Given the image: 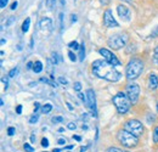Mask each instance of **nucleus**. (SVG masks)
<instances>
[{"mask_svg": "<svg viewBox=\"0 0 158 152\" xmlns=\"http://www.w3.org/2000/svg\"><path fill=\"white\" fill-rule=\"evenodd\" d=\"M99 53L101 56H103V60H106V61L110 62L111 65H113V66H120V61L117 58V56H116L112 51H110V50L102 48V49L99 50Z\"/></svg>", "mask_w": 158, "mask_h": 152, "instance_id": "1a4fd4ad", "label": "nucleus"}, {"mask_svg": "<svg viewBox=\"0 0 158 152\" xmlns=\"http://www.w3.org/2000/svg\"><path fill=\"white\" fill-rule=\"evenodd\" d=\"M68 48L71 49V50H78L79 48H80V45L78 44V41H71L69 44H68Z\"/></svg>", "mask_w": 158, "mask_h": 152, "instance_id": "a211bd4d", "label": "nucleus"}, {"mask_svg": "<svg viewBox=\"0 0 158 152\" xmlns=\"http://www.w3.org/2000/svg\"><path fill=\"white\" fill-rule=\"evenodd\" d=\"M29 24H31V19L28 17V19H26V21L23 22V24H22V31L26 33V32H28V29H29Z\"/></svg>", "mask_w": 158, "mask_h": 152, "instance_id": "f3484780", "label": "nucleus"}, {"mask_svg": "<svg viewBox=\"0 0 158 152\" xmlns=\"http://www.w3.org/2000/svg\"><path fill=\"white\" fill-rule=\"evenodd\" d=\"M2 82H4V84H5V90L9 88V83H7V80L5 79V78H2Z\"/></svg>", "mask_w": 158, "mask_h": 152, "instance_id": "37998d69", "label": "nucleus"}, {"mask_svg": "<svg viewBox=\"0 0 158 152\" xmlns=\"http://www.w3.org/2000/svg\"><path fill=\"white\" fill-rule=\"evenodd\" d=\"M148 88L151 90H155L158 88V77L156 74H150L148 77Z\"/></svg>", "mask_w": 158, "mask_h": 152, "instance_id": "ddd939ff", "label": "nucleus"}, {"mask_svg": "<svg viewBox=\"0 0 158 152\" xmlns=\"http://www.w3.org/2000/svg\"><path fill=\"white\" fill-rule=\"evenodd\" d=\"M143 72V62L140 58H131L125 68V76L129 80H134Z\"/></svg>", "mask_w": 158, "mask_h": 152, "instance_id": "f03ea898", "label": "nucleus"}, {"mask_svg": "<svg viewBox=\"0 0 158 152\" xmlns=\"http://www.w3.org/2000/svg\"><path fill=\"white\" fill-rule=\"evenodd\" d=\"M103 24L107 28H114V27H118L119 26L118 22L113 17L111 10H106L105 11V14H103Z\"/></svg>", "mask_w": 158, "mask_h": 152, "instance_id": "9d476101", "label": "nucleus"}, {"mask_svg": "<svg viewBox=\"0 0 158 152\" xmlns=\"http://www.w3.org/2000/svg\"><path fill=\"white\" fill-rule=\"evenodd\" d=\"M50 144H49V140L46 139V137H43V140H41V146L43 147H48Z\"/></svg>", "mask_w": 158, "mask_h": 152, "instance_id": "cd10ccee", "label": "nucleus"}, {"mask_svg": "<svg viewBox=\"0 0 158 152\" xmlns=\"http://www.w3.org/2000/svg\"><path fill=\"white\" fill-rule=\"evenodd\" d=\"M17 73H19V68H12V70L9 72V77H10V78H14Z\"/></svg>", "mask_w": 158, "mask_h": 152, "instance_id": "b1692460", "label": "nucleus"}, {"mask_svg": "<svg viewBox=\"0 0 158 152\" xmlns=\"http://www.w3.org/2000/svg\"><path fill=\"white\" fill-rule=\"evenodd\" d=\"M51 122L55 123V124H56V123H62V122H63V117H61V116L52 117V118H51Z\"/></svg>", "mask_w": 158, "mask_h": 152, "instance_id": "aec40b11", "label": "nucleus"}, {"mask_svg": "<svg viewBox=\"0 0 158 152\" xmlns=\"http://www.w3.org/2000/svg\"><path fill=\"white\" fill-rule=\"evenodd\" d=\"M40 28H41V31L51 32L52 31V21L49 19V17H44V19L40 21Z\"/></svg>", "mask_w": 158, "mask_h": 152, "instance_id": "f8f14e48", "label": "nucleus"}, {"mask_svg": "<svg viewBox=\"0 0 158 152\" xmlns=\"http://www.w3.org/2000/svg\"><path fill=\"white\" fill-rule=\"evenodd\" d=\"M153 142L158 144V127H156L153 130Z\"/></svg>", "mask_w": 158, "mask_h": 152, "instance_id": "4be33fe9", "label": "nucleus"}, {"mask_svg": "<svg viewBox=\"0 0 158 152\" xmlns=\"http://www.w3.org/2000/svg\"><path fill=\"white\" fill-rule=\"evenodd\" d=\"M16 112H17V114L22 113V106H21V105H19V106H17V108H16Z\"/></svg>", "mask_w": 158, "mask_h": 152, "instance_id": "a19ab883", "label": "nucleus"}, {"mask_svg": "<svg viewBox=\"0 0 158 152\" xmlns=\"http://www.w3.org/2000/svg\"><path fill=\"white\" fill-rule=\"evenodd\" d=\"M38 119H39V116L35 113V114H33L31 118H29V123L31 124H34V123H37L38 122Z\"/></svg>", "mask_w": 158, "mask_h": 152, "instance_id": "412c9836", "label": "nucleus"}, {"mask_svg": "<svg viewBox=\"0 0 158 152\" xmlns=\"http://www.w3.org/2000/svg\"><path fill=\"white\" fill-rule=\"evenodd\" d=\"M51 110H52V105L51 103H45L41 107V112L43 113H49V112H51Z\"/></svg>", "mask_w": 158, "mask_h": 152, "instance_id": "dca6fc26", "label": "nucleus"}, {"mask_svg": "<svg viewBox=\"0 0 158 152\" xmlns=\"http://www.w3.org/2000/svg\"><path fill=\"white\" fill-rule=\"evenodd\" d=\"M106 152H129V151H123V150L117 149V147H110V149L106 150Z\"/></svg>", "mask_w": 158, "mask_h": 152, "instance_id": "393cba45", "label": "nucleus"}, {"mask_svg": "<svg viewBox=\"0 0 158 152\" xmlns=\"http://www.w3.org/2000/svg\"><path fill=\"white\" fill-rule=\"evenodd\" d=\"M23 149H24V151H26V152H33V151H34V149H33V147H32L29 144H27V142L23 145Z\"/></svg>", "mask_w": 158, "mask_h": 152, "instance_id": "5701e85b", "label": "nucleus"}, {"mask_svg": "<svg viewBox=\"0 0 158 152\" xmlns=\"http://www.w3.org/2000/svg\"><path fill=\"white\" fill-rule=\"evenodd\" d=\"M72 21H73V22H76V21H77V16H76V15H73V16H72Z\"/></svg>", "mask_w": 158, "mask_h": 152, "instance_id": "de8ad7c7", "label": "nucleus"}, {"mask_svg": "<svg viewBox=\"0 0 158 152\" xmlns=\"http://www.w3.org/2000/svg\"><path fill=\"white\" fill-rule=\"evenodd\" d=\"M7 134H9L10 136H12V135L15 134V128H12V127H10V128L7 129Z\"/></svg>", "mask_w": 158, "mask_h": 152, "instance_id": "f704fd0d", "label": "nucleus"}, {"mask_svg": "<svg viewBox=\"0 0 158 152\" xmlns=\"http://www.w3.org/2000/svg\"><path fill=\"white\" fill-rule=\"evenodd\" d=\"M5 43H6V40H5V39H1V45H4Z\"/></svg>", "mask_w": 158, "mask_h": 152, "instance_id": "8fccbe9b", "label": "nucleus"}, {"mask_svg": "<svg viewBox=\"0 0 158 152\" xmlns=\"http://www.w3.org/2000/svg\"><path fill=\"white\" fill-rule=\"evenodd\" d=\"M127 95L130 99L131 103L135 105L139 100V95H140V87L136 83H130L127 85Z\"/></svg>", "mask_w": 158, "mask_h": 152, "instance_id": "0eeeda50", "label": "nucleus"}, {"mask_svg": "<svg viewBox=\"0 0 158 152\" xmlns=\"http://www.w3.org/2000/svg\"><path fill=\"white\" fill-rule=\"evenodd\" d=\"M40 80L44 82V83H46V84H49V85H51V87H54V88L57 87V84H56L55 82H51V80H49V79H46V78H40Z\"/></svg>", "mask_w": 158, "mask_h": 152, "instance_id": "6ab92c4d", "label": "nucleus"}, {"mask_svg": "<svg viewBox=\"0 0 158 152\" xmlns=\"http://www.w3.org/2000/svg\"><path fill=\"white\" fill-rule=\"evenodd\" d=\"M67 106H68V108H69V110H73V106H72L69 102H67Z\"/></svg>", "mask_w": 158, "mask_h": 152, "instance_id": "49530a36", "label": "nucleus"}, {"mask_svg": "<svg viewBox=\"0 0 158 152\" xmlns=\"http://www.w3.org/2000/svg\"><path fill=\"white\" fill-rule=\"evenodd\" d=\"M124 130L134 134L135 136H140L143 134V125L138 119H129L124 123Z\"/></svg>", "mask_w": 158, "mask_h": 152, "instance_id": "39448f33", "label": "nucleus"}, {"mask_svg": "<svg viewBox=\"0 0 158 152\" xmlns=\"http://www.w3.org/2000/svg\"><path fill=\"white\" fill-rule=\"evenodd\" d=\"M112 101H113V105L116 106L118 113L124 114L130 110L131 101H130V99L128 97V95L125 93H118L117 95L113 96Z\"/></svg>", "mask_w": 158, "mask_h": 152, "instance_id": "7ed1b4c3", "label": "nucleus"}, {"mask_svg": "<svg viewBox=\"0 0 158 152\" xmlns=\"http://www.w3.org/2000/svg\"><path fill=\"white\" fill-rule=\"evenodd\" d=\"M33 71H34L35 73H40V72L43 71V63H41V61H35V62H34Z\"/></svg>", "mask_w": 158, "mask_h": 152, "instance_id": "4468645a", "label": "nucleus"}, {"mask_svg": "<svg viewBox=\"0 0 158 152\" xmlns=\"http://www.w3.org/2000/svg\"><path fill=\"white\" fill-rule=\"evenodd\" d=\"M84 57H85V45H84V43H81L80 48H79V60L84 61Z\"/></svg>", "mask_w": 158, "mask_h": 152, "instance_id": "2eb2a0df", "label": "nucleus"}, {"mask_svg": "<svg viewBox=\"0 0 158 152\" xmlns=\"http://www.w3.org/2000/svg\"><path fill=\"white\" fill-rule=\"evenodd\" d=\"M55 1H56V0H46V5H48V7L51 9V7L55 5Z\"/></svg>", "mask_w": 158, "mask_h": 152, "instance_id": "c756f323", "label": "nucleus"}, {"mask_svg": "<svg viewBox=\"0 0 158 152\" xmlns=\"http://www.w3.org/2000/svg\"><path fill=\"white\" fill-rule=\"evenodd\" d=\"M33 66H34L33 62H28V63H27V68H28V70H33Z\"/></svg>", "mask_w": 158, "mask_h": 152, "instance_id": "4c0bfd02", "label": "nucleus"}, {"mask_svg": "<svg viewBox=\"0 0 158 152\" xmlns=\"http://www.w3.org/2000/svg\"><path fill=\"white\" fill-rule=\"evenodd\" d=\"M100 1H101V4H102V5H105V6H106V5H108V4L111 2V0H100Z\"/></svg>", "mask_w": 158, "mask_h": 152, "instance_id": "58836bf2", "label": "nucleus"}, {"mask_svg": "<svg viewBox=\"0 0 158 152\" xmlns=\"http://www.w3.org/2000/svg\"><path fill=\"white\" fill-rule=\"evenodd\" d=\"M60 151H61L60 149H54V151H52V152H60Z\"/></svg>", "mask_w": 158, "mask_h": 152, "instance_id": "3c124183", "label": "nucleus"}, {"mask_svg": "<svg viewBox=\"0 0 158 152\" xmlns=\"http://www.w3.org/2000/svg\"><path fill=\"white\" fill-rule=\"evenodd\" d=\"M59 17H60V27H61V31H62L63 29V14L62 12H60Z\"/></svg>", "mask_w": 158, "mask_h": 152, "instance_id": "c85d7f7f", "label": "nucleus"}, {"mask_svg": "<svg viewBox=\"0 0 158 152\" xmlns=\"http://www.w3.org/2000/svg\"><path fill=\"white\" fill-rule=\"evenodd\" d=\"M73 139H76L77 141H80V140H81V137H80V136H78V135H74V136H73Z\"/></svg>", "mask_w": 158, "mask_h": 152, "instance_id": "c03bdc74", "label": "nucleus"}, {"mask_svg": "<svg viewBox=\"0 0 158 152\" xmlns=\"http://www.w3.org/2000/svg\"><path fill=\"white\" fill-rule=\"evenodd\" d=\"M7 2H9V0H0V7L1 9H5L6 5H7Z\"/></svg>", "mask_w": 158, "mask_h": 152, "instance_id": "473e14b6", "label": "nucleus"}, {"mask_svg": "<svg viewBox=\"0 0 158 152\" xmlns=\"http://www.w3.org/2000/svg\"><path fill=\"white\" fill-rule=\"evenodd\" d=\"M31 140L34 142V141H35V136H34V135H32V136H31Z\"/></svg>", "mask_w": 158, "mask_h": 152, "instance_id": "09e8293b", "label": "nucleus"}, {"mask_svg": "<svg viewBox=\"0 0 158 152\" xmlns=\"http://www.w3.org/2000/svg\"><path fill=\"white\" fill-rule=\"evenodd\" d=\"M74 90H76V91H80V90H81V84H80L79 82L74 83Z\"/></svg>", "mask_w": 158, "mask_h": 152, "instance_id": "2f4dec72", "label": "nucleus"}, {"mask_svg": "<svg viewBox=\"0 0 158 152\" xmlns=\"http://www.w3.org/2000/svg\"><path fill=\"white\" fill-rule=\"evenodd\" d=\"M91 68H93V73L95 76L101 78V79H105L107 82L116 83L122 77V74L116 70V67L113 65H111L110 62H107L106 60L94 61L91 65Z\"/></svg>", "mask_w": 158, "mask_h": 152, "instance_id": "f257e3e1", "label": "nucleus"}, {"mask_svg": "<svg viewBox=\"0 0 158 152\" xmlns=\"http://www.w3.org/2000/svg\"><path fill=\"white\" fill-rule=\"evenodd\" d=\"M17 6H19V2H17V1H14V2L11 4V10H16Z\"/></svg>", "mask_w": 158, "mask_h": 152, "instance_id": "c9c22d12", "label": "nucleus"}, {"mask_svg": "<svg viewBox=\"0 0 158 152\" xmlns=\"http://www.w3.org/2000/svg\"><path fill=\"white\" fill-rule=\"evenodd\" d=\"M153 60H155V62L158 65V46H156V49L153 51Z\"/></svg>", "mask_w": 158, "mask_h": 152, "instance_id": "bb28decb", "label": "nucleus"}, {"mask_svg": "<svg viewBox=\"0 0 158 152\" xmlns=\"http://www.w3.org/2000/svg\"><path fill=\"white\" fill-rule=\"evenodd\" d=\"M44 152H48V151H44Z\"/></svg>", "mask_w": 158, "mask_h": 152, "instance_id": "5fc2aeb1", "label": "nucleus"}, {"mask_svg": "<svg viewBox=\"0 0 158 152\" xmlns=\"http://www.w3.org/2000/svg\"><path fill=\"white\" fill-rule=\"evenodd\" d=\"M127 40H128L127 34H123V33H122V34H113V36H111V37L108 38L107 44H108V46H111L112 49L119 50V49H122V48L125 46Z\"/></svg>", "mask_w": 158, "mask_h": 152, "instance_id": "423d86ee", "label": "nucleus"}, {"mask_svg": "<svg viewBox=\"0 0 158 152\" xmlns=\"http://www.w3.org/2000/svg\"><path fill=\"white\" fill-rule=\"evenodd\" d=\"M157 111H158V103H157Z\"/></svg>", "mask_w": 158, "mask_h": 152, "instance_id": "864d4df0", "label": "nucleus"}, {"mask_svg": "<svg viewBox=\"0 0 158 152\" xmlns=\"http://www.w3.org/2000/svg\"><path fill=\"white\" fill-rule=\"evenodd\" d=\"M88 150V146H85V147H80V152H85Z\"/></svg>", "mask_w": 158, "mask_h": 152, "instance_id": "a18cd8bd", "label": "nucleus"}, {"mask_svg": "<svg viewBox=\"0 0 158 152\" xmlns=\"http://www.w3.org/2000/svg\"><path fill=\"white\" fill-rule=\"evenodd\" d=\"M68 56H69V60H71V61H73V62L77 60V56L74 55V53H73L72 50H69V51H68Z\"/></svg>", "mask_w": 158, "mask_h": 152, "instance_id": "a878e982", "label": "nucleus"}, {"mask_svg": "<svg viewBox=\"0 0 158 152\" xmlns=\"http://www.w3.org/2000/svg\"><path fill=\"white\" fill-rule=\"evenodd\" d=\"M57 144H59V145H64V144H66V140H64V139H59V140H57Z\"/></svg>", "mask_w": 158, "mask_h": 152, "instance_id": "ea45409f", "label": "nucleus"}, {"mask_svg": "<svg viewBox=\"0 0 158 152\" xmlns=\"http://www.w3.org/2000/svg\"><path fill=\"white\" fill-rule=\"evenodd\" d=\"M117 137H118V141L124 146V147H128V149H131V147H135L139 144V137L135 136L134 134L129 133L127 130H120L117 134Z\"/></svg>", "mask_w": 158, "mask_h": 152, "instance_id": "20e7f679", "label": "nucleus"}, {"mask_svg": "<svg viewBox=\"0 0 158 152\" xmlns=\"http://www.w3.org/2000/svg\"><path fill=\"white\" fill-rule=\"evenodd\" d=\"M12 21H14V17H12V16H11V17H10V19H9V21H7V22H6V27H9V26H10V24H11V23H12Z\"/></svg>", "mask_w": 158, "mask_h": 152, "instance_id": "79ce46f5", "label": "nucleus"}, {"mask_svg": "<svg viewBox=\"0 0 158 152\" xmlns=\"http://www.w3.org/2000/svg\"><path fill=\"white\" fill-rule=\"evenodd\" d=\"M86 99H88V107L90 108V111L93 112V116L96 117L98 116V108H96V96H95V91L93 89H88L86 93Z\"/></svg>", "mask_w": 158, "mask_h": 152, "instance_id": "6e6552de", "label": "nucleus"}, {"mask_svg": "<svg viewBox=\"0 0 158 152\" xmlns=\"http://www.w3.org/2000/svg\"><path fill=\"white\" fill-rule=\"evenodd\" d=\"M61 5H64V0H61Z\"/></svg>", "mask_w": 158, "mask_h": 152, "instance_id": "603ef678", "label": "nucleus"}, {"mask_svg": "<svg viewBox=\"0 0 158 152\" xmlns=\"http://www.w3.org/2000/svg\"><path fill=\"white\" fill-rule=\"evenodd\" d=\"M67 128H68L69 130H74V129L77 128V125H76L74 123H72V122H71V123H68V124H67Z\"/></svg>", "mask_w": 158, "mask_h": 152, "instance_id": "7c9ffc66", "label": "nucleus"}, {"mask_svg": "<svg viewBox=\"0 0 158 152\" xmlns=\"http://www.w3.org/2000/svg\"><path fill=\"white\" fill-rule=\"evenodd\" d=\"M39 107H40V103L39 102H35V103H34V113H37V112H38Z\"/></svg>", "mask_w": 158, "mask_h": 152, "instance_id": "e433bc0d", "label": "nucleus"}, {"mask_svg": "<svg viewBox=\"0 0 158 152\" xmlns=\"http://www.w3.org/2000/svg\"><path fill=\"white\" fill-rule=\"evenodd\" d=\"M59 82L61 83V84H63V85H67V83H68V82H67V79H66V78H63V77H60Z\"/></svg>", "mask_w": 158, "mask_h": 152, "instance_id": "72a5a7b5", "label": "nucleus"}, {"mask_svg": "<svg viewBox=\"0 0 158 152\" xmlns=\"http://www.w3.org/2000/svg\"><path fill=\"white\" fill-rule=\"evenodd\" d=\"M117 12H118L119 17L124 19H129V17H130V10L125 5H118L117 6Z\"/></svg>", "mask_w": 158, "mask_h": 152, "instance_id": "9b49d317", "label": "nucleus"}]
</instances>
